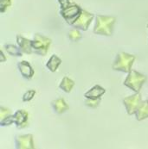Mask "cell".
Wrapping results in <instances>:
<instances>
[{"instance_id":"6da1fadb","label":"cell","mask_w":148,"mask_h":149,"mask_svg":"<svg viewBox=\"0 0 148 149\" xmlns=\"http://www.w3.org/2000/svg\"><path fill=\"white\" fill-rule=\"evenodd\" d=\"M114 22H115V18L113 17L97 16L94 32L98 35L110 36L113 34Z\"/></svg>"},{"instance_id":"7a4b0ae2","label":"cell","mask_w":148,"mask_h":149,"mask_svg":"<svg viewBox=\"0 0 148 149\" xmlns=\"http://www.w3.org/2000/svg\"><path fill=\"white\" fill-rule=\"evenodd\" d=\"M134 60H135V57L133 55L121 52L117 55L112 67L115 71L129 72L131 71V68H132V65Z\"/></svg>"},{"instance_id":"3957f363","label":"cell","mask_w":148,"mask_h":149,"mask_svg":"<svg viewBox=\"0 0 148 149\" xmlns=\"http://www.w3.org/2000/svg\"><path fill=\"white\" fill-rule=\"evenodd\" d=\"M128 73L129 74L124 82V85L130 88L131 90H132L133 91H135L136 93H138L140 91L142 85L147 81V76L134 70H131Z\"/></svg>"},{"instance_id":"277c9868","label":"cell","mask_w":148,"mask_h":149,"mask_svg":"<svg viewBox=\"0 0 148 149\" xmlns=\"http://www.w3.org/2000/svg\"><path fill=\"white\" fill-rule=\"evenodd\" d=\"M51 44V40L49 38H47L39 34H37L34 37V40L31 42L32 48L35 50V53L37 54L44 56Z\"/></svg>"},{"instance_id":"5b68a950","label":"cell","mask_w":148,"mask_h":149,"mask_svg":"<svg viewBox=\"0 0 148 149\" xmlns=\"http://www.w3.org/2000/svg\"><path fill=\"white\" fill-rule=\"evenodd\" d=\"M82 10L75 4H71L68 5V7L62 9L61 14L63 17V18L68 22V24H73L75 21L78 18L80 14L82 13Z\"/></svg>"},{"instance_id":"8992f818","label":"cell","mask_w":148,"mask_h":149,"mask_svg":"<svg viewBox=\"0 0 148 149\" xmlns=\"http://www.w3.org/2000/svg\"><path fill=\"white\" fill-rule=\"evenodd\" d=\"M123 103L127 109V114L128 115H132L136 113L139 106L141 104V96L139 93H136L133 96H130L126 97L123 100Z\"/></svg>"},{"instance_id":"52a82bcc","label":"cell","mask_w":148,"mask_h":149,"mask_svg":"<svg viewBox=\"0 0 148 149\" xmlns=\"http://www.w3.org/2000/svg\"><path fill=\"white\" fill-rule=\"evenodd\" d=\"M94 18V15L91 13H88L86 10H82L78 18L72 24L75 29H79L82 30H87L91 21Z\"/></svg>"},{"instance_id":"ba28073f","label":"cell","mask_w":148,"mask_h":149,"mask_svg":"<svg viewBox=\"0 0 148 149\" xmlns=\"http://www.w3.org/2000/svg\"><path fill=\"white\" fill-rule=\"evenodd\" d=\"M16 146L18 149H33L35 148L33 136L31 134L18 135L16 137Z\"/></svg>"},{"instance_id":"9c48e42d","label":"cell","mask_w":148,"mask_h":149,"mask_svg":"<svg viewBox=\"0 0 148 149\" xmlns=\"http://www.w3.org/2000/svg\"><path fill=\"white\" fill-rule=\"evenodd\" d=\"M28 120H29V115L23 109L18 110L13 115V121L18 128H25L28 125Z\"/></svg>"},{"instance_id":"30bf717a","label":"cell","mask_w":148,"mask_h":149,"mask_svg":"<svg viewBox=\"0 0 148 149\" xmlns=\"http://www.w3.org/2000/svg\"><path fill=\"white\" fill-rule=\"evenodd\" d=\"M17 42L18 44V46H19V47H20V49H21L23 53L29 54H31L33 52L32 51L33 48H32L31 42L30 40H28V39H26V38H24V37H23V36L18 35L17 36Z\"/></svg>"},{"instance_id":"8fae6325","label":"cell","mask_w":148,"mask_h":149,"mask_svg":"<svg viewBox=\"0 0 148 149\" xmlns=\"http://www.w3.org/2000/svg\"><path fill=\"white\" fill-rule=\"evenodd\" d=\"M18 69L23 75V77H24L25 79H31L34 75V70L32 69L31 65L29 64V62L27 61H21L19 62L18 65Z\"/></svg>"},{"instance_id":"7c38bea8","label":"cell","mask_w":148,"mask_h":149,"mask_svg":"<svg viewBox=\"0 0 148 149\" xmlns=\"http://www.w3.org/2000/svg\"><path fill=\"white\" fill-rule=\"evenodd\" d=\"M105 92H106V91L104 88H102L100 85H95L91 90H89L87 93H85L84 96L87 98L97 99V98H100Z\"/></svg>"},{"instance_id":"4fadbf2b","label":"cell","mask_w":148,"mask_h":149,"mask_svg":"<svg viewBox=\"0 0 148 149\" xmlns=\"http://www.w3.org/2000/svg\"><path fill=\"white\" fill-rule=\"evenodd\" d=\"M51 105L53 107L54 110L57 113V114H63L65 111H67L69 107L66 104V102L64 101L63 98H58L55 101H53L51 103Z\"/></svg>"},{"instance_id":"5bb4252c","label":"cell","mask_w":148,"mask_h":149,"mask_svg":"<svg viewBox=\"0 0 148 149\" xmlns=\"http://www.w3.org/2000/svg\"><path fill=\"white\" fill-rule=\"evenodd\" d=\"M135 114H136V118L139 121L148 118V101L142 102Z\"/></svg>"},{"instance_id":"9a60e30c","label":"cell","mask_w":148,"mask_h":149,"mask_svg":"<svg viewBox=\"0 0 148 149\" xmlns=\"http://www.w3.org/2000/svg\"><path fill=\"white\" fill-rule=\"evenodd\" d=\"M61 63H62V60L58 56H56V54H54V55L51 56V58L48 61L47 67L49 69L50 72H55L57 70V68L59 67V65H61Z\"/></svg>"},{"instance_id":"2e32d148","label":"cell","mask_w":148,"mask_h":149,"mask_svg":"<svg viewBox=\"0 0 148 149\" xmlns=\"http://www.w3.org/2000/svg\"><path fill=\"white\" fill-rule=\"evenodd\" d=\"M74 85H75V82L73 80H71L68 77H64L63 79L62 80V82L60 84V88L62 90H63L65 92L68 93L72 91Z\"/></svg>"},{"instance_id":"e0dca14e","label":"cell","mask_w":148,"mask_h":149,"mask_svg":"<svg viewBox=\"0 0 148 149\" xmlns=\"http://www.w3.org/2000/svg\"><path fill=\"white\" fill-rule=\"evenodd\" d=\"M6 51L8 52V54H10L12 56H21L22 55V52L21 49H19L18 47H16L15 45H12V44H7L4 46Z\"/></svg>"},{"instance_id":"ac0fdd59","label":"cell","mask_w":148,"mask_h":149,"mask_svg":"<svg viewBox=\"0 0 148 149\" xmlns=\"http://www.w3.org/2000/svg\"><path fill=\"white\" fill-rule=\"evenodd\" d=\"M100 101L101 99L100 98H97V99H90V98H87V100L85 101V104L86 105L90 108H96V107L99 105L100 104Z\"/></svg>"},{"instance_id":"d6986e66","label":"cell","mask_w":148,"mask_h":149,"mask_svg":"<svg viewBox=\"0 0 148 149\" xmlns=\"http://www.w3.org/2000/svg\"><path fill=\"white\" fill-rule=\"evenodd\" d=\"M81 37H82V35L80 34V32L77 29H73L69 32V38H70V40H72L74 42L80 40Z\"/></svg>"},{"instance_id":"ffe728a7","label":"cell","mask_w":148,"mask_h":149,"mask_svg":"<svg viewBox=\"0 0 148 149\" xmlns=\"http://www.w3.org/2000/svg\"><path fill=\"white\" fill-rule=\"evenodd\" d=\"M35 95H36V91H34V90H30V91H28L27 92L24 93V95H23V101H24V102L30 101V100L34 97Z\"/></svg>"},{"instance_id":"44dd1931","label":"cell","mask_w":148,"mask_h":149,"mask_svg":"<svg viewBox=\"0 0 148 149\" xmlns=\"http://www.w3.org/2000/svg\"><path fill=\"white\" fill-rule=\"evenodd\" d=\"M0 111H1V114H0V116H1V121L5 119L6 117L10 116L11 115V110L9 109H6L4 107H1L0 109Z\"/></svg>"},{"instance_id":"7402d4cb","label":"cell","mask_w":148,"mask_h":149,"mask_svg":"<svg viewBox=\"0 0 148 149\" xmlns=\"http://www.w3.org/2000/svg\"><path fill=\"white\" fill-rule=\"evenodd\" d=\"M11 4V0H0V10H1V12H4Z\"/></svg>"},{"instance_id":"603a6c76","label":"cell","mask_w":148,"mask_h":149,"mask_svg":"<svg viewBox=\"0 0 148 149\" xmlns=\"http://www.w3.org/2000/svg\"><path fill=\"white\" fill-rule=\"evenodd\" d=\"M58 1H59V3H60V4L62 6V9H64V8L68 7V5H70L69 4V0H58Z\"/></svg>"}]
</instances>
